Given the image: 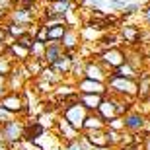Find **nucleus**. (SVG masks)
Masks as SVG:
<instances>
[{"label":"nucleus","instance_id":"21","mask_svg":"<svg viewBox=\"0 0 150 150\" xmlns=\"http://www.w3.org/2000/svg\"><path fill=\"white\" fill-rule=\"evenodd\" d=\"M14 18H16L18 22H28V20H31V14H29L28 10H20V12H16Z\"/></svg>","mask_w":150,"mask_h":150},{"label":"nucleus","instance_id":"1","mask_svg":"<svg viewBox=\"0 0 150 150\" xmlns=\"http://www.w3.org/2000/svg\"><path fill=\"white\" fill-rule=\"evenodd\" d=\"M64 119H67L74 129H80L84 125V119H86L84 105H78V103H74V105H67V115H64Z\"/></svg>","mask_w":150,"mask_h":150},{"label":"nucleus","instance_id":"17","mask_svg":"<svg viewBox=\"0 0 150 150\" xmlns=\"http://www.w3.org/2000/svg\"><path fill=\"white\" fill-rule=\"evenodd\" d=\"M62 41H64V47H74L76 45V33H72V31H67L64 29V33H62Z\"/></svg>","mask_w":150,"mask_h":150},{"label":"nucleus","instance_id":"9","mask_svg":"<svg viewBox=\"0 0 150 150\" xmlns=\"http://www.w3.org/2000/svg\"><path fill=\"white\" fill-rule=\"evenodd\" d=\"M68 8H70L68 0H59V2H55V4L51 6L49 16H62V14H67V12H68Z\"/></svg>","mask_w":150,"mask_h":150},{"label":"nucleus","instance_id":"33","mask_svg":"<svg viewBox=\"0 0 150 150\" xmlns=\"http://www.w3.org/2000/svg\"><path fill=\"white\" fill-rule=\"evenodd\" d=\"M0 39H4V31L2 29H0Z\"/></svg>","mask_w":150,"mask_h":150},{"label":"nucleus","instance_id":"5","mask_svg":"<svg viewBox=\"0 0 150 150\" xmlns=\"http://www.w3.org/2000/svg\"><path fill=\"white\" fill-rule=\"evenodd\" d=\"M61 55H62V47H61L59 43L51 41L49 45H45V53H43V57H45V59H47L49 62H55Z\"/></svg>","mask_w":150,"mask_h":150},{"label":"nucleus","instance_id":"32","mask_svg":"<svg viewBox=\"0 0 150 150\" xmlns=\"http://www.w3.org/2000/svg\"><path fill=\"white\" fill-rule=\"evenodd\" d=\"M146 18H148V22H150V8L146 10Z\"/></svg>","mask_w":150,"mask_h":150},{"label":"nucleus","instance_id":"7","mask_svg":"<svg viewBox=\"0 0 150 150\" xmlns=\"http://www.w3.org/2000/svg\"><path fill=\"white\" fill-rule=\"evenodd\" d=\"M84 107H90V109H98L101 103V94H86L82 98Z\"/></svg>","mask_w":150,"mask_h":150},{"label":"nucleus","instance_id":"6","mask_svg":"<svg viewBox=\"0 0 150 150\" xmlns=\"http://www.w3.org/2000/svg\"><path fill=\"white\" fill-rule=\"evenodd\" d=\"M2 105L6 107V109H10V111H20L23 105V101L18 98V96H8V98H4L2 100Z\"/></svg>","mask_w":150,"mask_h":150},{"label":"nucleus","instance_id":"19","mask_svg":"<svg viewBox=\"0 0 150 150\" xmlns=\"http://www.w3.org/2000/svg\"><path fill=\"white\" fill-rule=\"evenodd\" d=\"M134 74V70L131 67H129V64H119V67H117V76H125V78H131Z\"/></svg>","mask_w":150,"mask_h":150},{"label":"nucleus","instance_id":"12","mask_svg":"<svg viewBox=\"0 0 150 150\" xmlns=\"http://www.w3.org/2000/svg\"><path fill=\"white\" fill-rule=\"evenodd\" d=\"M98 109H100V111H101V115H103V117H107V119H113V117L117 115L115 103H111V101H101Z\"/></svg>","mask_w":150,"mask_h":150},{"label":"nucleus","instance_id":"24","mask_svg":"<svg viewBox=\"0 0 150 150\" xmlns=\"http://www.w3.org/2000/svg\"><path fill=\"white\" fill-rule=\"evenodd\" d=\"M25 31H28L25 25H10V33H14V35H22Z\"/></svg>","mask_w":150,"mask_h":150},{"label":"nucleus","instance_id":"2","mask_svg":"<svg viewBox=\"0 0 150 150\" xmlns=\"http://www.w3.org/2000/svg\"><path fill=\"white\" fill-rule=\"evenodd\" d=\"M22 133H23V129L20 123L8 121V123H4V129L0 131V139L2 140H16L22 137Z\"/></svg>","mask_w":150,"mask_h":150},{"label":"nucleus","instance_id":"14","mask_svg":"<svg viewBox=\"0 0 150 150\" xmlns=\"http://www.w3.org/2000/svg\"><path fill=\"white\" fill-rule=\"evenodd\" d=\"M86 74H88V78L98 80V82H101V80H103V72H101V68L98 67V64H90V67L86 68Z\"/></svg>","mask_w":150,"mask_h":150},{"label":"nucleus","instance_id":"22","mask_svg":"<svg viewBox=\"0 0 150 150\" xmlns=\"http://www.w3.org/2000/svg\"><path fill=\"white\" fill-rule=\"evenodd\" d=\"M10 117H12V111L2 105V107H0V123H8V121H10Z\"/></svg>","mask_w":150,"mask_h":150},{"label":"nucleus","instance_id":"11","mask_svg":"<svg viewBox=\"0 0 150 150\" xmlns=\"http://www.w3.org/2000/svg\"><path fill=\"white\" fill-rule=\"evenodd\" d=\"M103 59H105L107 64H111V67H119V64L123 62V59H125V57H123L119 51H107L105 55H103Z\"/></svg>","mask_w":150,"mask_h":150},{"label":"nucleus","instance_id":"10","mask_svg":"<svg viewBox=\"0 0 150 150\" xmlns=\"http://www.w3.org/2000/svg\"><path fill=\"white\" fill-rule=\"evenodd\" d=\"M88 140L90 142H94L96 146H100V148H103V146H107L109 142H107V134L100 133V131H94V133L88 134Z\"/></svg>","mask_w":150,"mask_h":150},{"label":"nucleus","instance_id":"30","mask_svg":"<svg viewBox=\"0 0 150 150\" xmlns=\"http://www.w3.org/2000/svg\"><path fill=\"white\" fill-rule=\"evenodd\" d=\"M0 94H4V74H0Z\"/></svg>","mask_w":150,"mask_h":150},{"label":"nucleus","instance_id":"29","mask_svg":"<svg viewBox=\"0 0 150 150\" xmlns=\"http://www.w3.org/2000/svg\"><path fill=\"white\" fill-rule=\"evenodd\" d=\"M68 150H90L88 146H84L82 142H72V144L68 146Z\"/></svg>","mask_w":150,"mask_h":150},{"label":"nucleus","instance_id":"20","mask_svg":"<svg viewBox=\"0 0 150 150\" xmlns=\"http://www.w3.org/2000/svg\"><path fill=\"white\" fill-rule=\"evenodd\" d=\"M82 127H94V129H100L101 127V119H98V117H96V119H94V117H86V119H84V125H82Z\"/></svg>","mask_w":150,"mask_h":150},{"label":"nucleus","instance_id":"34","mask_svg":"<svg viewBox=\"0 0 150 150\" xmlns=\"http://www.w3.org/2000/svg\"><path fill=\"white\" fill-rule=\"evenodd\" d=\"M0 150H8V148H6V146H4V144H0Z\"/></svg>","mask_w":150,"mask_h":150},{"label":"nucleus","instance_id":"4","mask_svg":"<svg viewBox=\"0 0 150 150\" xmlns=\"http://www.w3.org/2000/svg\"><path fill=\"white\" fill-rule=\"evenodd\" d=\"M80 90H82L84 94H103V92H105V90H103V86H101V82L92 80V78L84 80V82L80 84Z\"/></svg>","mask_w":150,"mask_h":150},{"label":"nucleus","instance_id":"8","mask_svg":"<svg viewBox=\"0 0 150 150\" xmlns=\"http://www.w3.org/2000/svg\"><path fill=\"white\" fill-rule=\"evenodd\" d=\"M62 33H64V23H55V25L47 28V39H49V41H57V39H61Z\"/></svg>","mask_w":150,"mask_h":150},{"label":"nucleus","instance_id":"27","mask_svg":"<svg viewBox=\"0 0 150 150\" xmlns=\"http://www.w3.org/2000/svg\"><path fill=\"white\" fill-rule=\"evenodd\" d=\"M31 43H33V39L29 37V35L20 37V45H22V47H25V49H29V47H31Z\"/></svg>","mask_w":150,"mask_h":150},{"label":"nucleus","instance_id":"16","mask_svg":"<svg viewBox=\"0 0 150 150\" xmlns=\"http://www.w3.org/2000/svg\"><path fill=\"white\" fill-rule=\"evenodd\" d=\"M61 131H62L64 134H67V139H70V140H72L74 137H76V129H74L72 125H70V123L67 121V119H64V121L61 123Z\"/></svg>","mask_w":150,"mask_h":150},{"label":"nucleus","instance_id":"18","mask_svg":"<svg viewBox=\"0 0 150 150\" xmlns=\"http://www.w3.org/2000/svg\"><path fill=\"white\" fill-rule=\"evenodd\" d=\"M51 64H53V68H55V70H67V68H68V59L64 55H61L55 62H51Z\"/></svg>","mask_w":150,"mask_h":150},{"label":"nucleus","instance_id":"25","mask_svg":"<svg viewBox=\"0 0 150 150\" xmlns=\"http://www.w3.org/2000/svg\"><path fill=\"white\" fill-rule=\"evenodd\" d=\"M123 35H125L129 41H134V39H137V31H134V29H131V28H125V29H123Z\"/></svg>","mask_w":150,"mask_h":150},{"label":"nucleus","instance_id":"26","mask_svg":"<svg viewBox=\"0 0 150 150\" xmlns=\"http://www.w3.org/2000/svg\"><path fill=\"white\" fill-rule=\"evenodd\" d=\"M150 94V80L146 78L144 82H142V86H140V96L144 98V96H148Z\"/></svg>","mask_w":150,"mask_h":150},{"label":"nucleus","instance_id":"28","mask_svg":"<svg viewBox=\"0 0 150 150\" xmlns=\"http://www.w3.org/2000/svg\"><path fill=\"white\" fill-rule=\"evenodd\" d=\"M10 70V64H8V61L6 59H0V74H6Z\"/></svg>","mask_w":150,"mask_h":150},{"label":"nucleus","instance_id":"15","mask_svg":"<svg viewBox=\"0 0 150 150\" xmlns=\"http://www.w3.org/2000/svg\"><path fill=\"white\" fill-rule=\"evenodd\" d=\"M43 134V125H33V127H29L28 131H25V137H28L29 140H35L37 137H41Z\"/></svg>","mask_w":150,"mask_h":150},{"label":"nucleus","instance_id":"31","mask_svg":"<svg viewBox=\"0 0 150 150\" xmlns=\"http://www.w3.org/2000/svg\"><path fill=\"white\" fill-rule=\"evenodd\" d=\"M123 10H125V14H133L137 10V6H129V8H123Z\"/></svg>","mask_w":150,"mask_h":150},{"label":"nucleus","instance_id":"23","mask_svg":"<svg viewBox=\"0 0 150 150\" xmlns=\"http://www.w3.org/2000/svg\"><path fill=\"white\" fill-rule=\"evenodd\" d=\"M12 51H14V53H18V55L22 57V59H25V57H28V53H29V49L22 47L20 43H18V45H14V47H12Z\"/></svg>","mask_w":150,"mask_h":150},{"label":"nucleus","instance_id":"13","mask_svg":"<svg viewBox=\"0 0 150 150\" xmlns=\"http://www.w3.org/2000/svg\"><path fill=\"white\" fill-rule=\"evenodd\" d=\"M123 123H125V127L137 131V129H140L142 125H144V119H142V115H129Z\"/></svg>","mask_w":150,"mask_h":150},{"label":"nucleus","instance_id":"3","mask_svg":"<svg viewBox=\"0 0 150 150\" xmlns=\"http://www.w3.org/2000/svg\"><path fill=\"white\" fill-rule=\"evenodd\" d=\"M115 90H119V92H123V94H134L137 92V86H134V82H131L129 78L125 76H115L111 78V82H109Z\"/></svg>","mask_w":150,"mask_h":150}]
</instances>
